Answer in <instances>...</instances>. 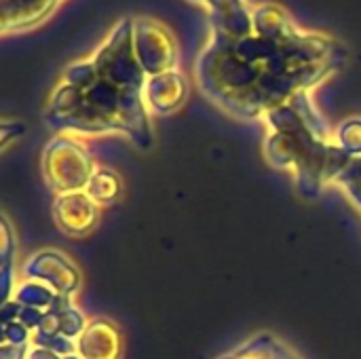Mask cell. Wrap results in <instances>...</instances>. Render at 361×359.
Here are the masks:
<instances>
[{
  "mask_svg": "<svg viewBox=\"0 0 361 359\" xmlns=\"http://www.w3.org/2000/svg\"><path fill=\"white\" fill-rule=\"evenodd\" d=\"M61 359H82L78 353H72V355H66V358H61Z\"/></svg>",
  "mask_w": 361,
  "mask_h": 359,
  "instance_id": "83f0119b",
  "label": "cell"
},
{
  "mask_svg": "<svg viewBox=\"0 0 361 359\" xmlns=\"http://www.w3.org/2000/svg\"><path fill=\"white\" fill-rule=\"evenodd\" d=\"M201 2H207L214 11V15L220 19L228 13H235V11H241V0H201Z\"/></svg>",
  "mask_w": 361,
  "mask_h": 359,
  "instance_id": "7402d4cb",
  "label": "cell"
},
{
  "mask_svg": "<svg viewBox=\"0 0 361 359\" xmlns=\"http://www.w3.org/2000/svg\"><path fill=\"white\" fill-rule=\"evenodd\" d=\"M23 273L27 279L49 286L59 296L72 298L80 288L78 267L66 254H61L57 250H42V252L34 254L25 262Z\"/></svg>",
  "mask_w": 361,
  "mask_h": 359,
  "instance_id": "8992f818",
  "label": "cell"
},
{
  "mask_svg": "<svg viewBox=\"0 0 361 359\" xmlns=\"http://www.w3.org/2000/svg\"><path fill=\"white\" fill-rule=\"evenodd\" d=\"M93 174L95 163L78 140L70 135H57L44 146L42 176L57 195L87 190Z\"/></svg>",
  "mask_w": 361,
  "mask_h": 359,
  "instance_id": "277c9868",
  "label": "cell"
},
{
  "mask_svg": "<svg viewBox=\"0 0 361 359\" xmlns=\"http://www.w3.org/2000/svg\"><path fill=\"white\" fill-rule=\"evenodd\" d=\"M19 313H21V305H19L17 300L6 303V305L0 309V324H2V326H8V324L17 322V320H19Z\"/></svg>",
  "mask_w": 361,
  "mask_h": 359,
  "instance_id": "cb8c5ba5",
  "label": "cell"
},
{
  "mask_svg": "<svg viewBox=\"0 0 361 359\" xmlns=\"http://www.w3.org/2000/svg\"><path fill=\"white\" fill-rule=\"evenodd\" d=\"M4 328H6V345H11V347H27L30 330L23 324L13 322V324H8Z\"/></svg>",
  "mask_w": 361,
  "mask_h": 359,
  "instance_id": "ffe728a7",
  "label": "cell"
},
{
  "mask_svg": "<svg viewBox=\"0 0 361 359\" xmlns=\"http://www.w3.org/2000/svg\"><path fill=\"white\" fill-rule=\"evenodd\" d=\"M133 42H135V53L146 76H157V74H165L173 70L176 44L161 23L150 21V19L133 21Z\"/></svg>",
  "mask_w": 361,
  "mask_h": 359,
  "instance_id": "5b68a950",
  "label": "cell"
},
{
  "mask_svg": "<svg viewBox=\"0 0 361 359\" xmlns=\"http://www.w3.org/2000/svg\"><path fill=\"white\" fill-rule=\"evenodd\" d=\"M76 353L82 359H121L123 339L110 320H91L76 339Z\"/></svg>",
  "mask_w": 361,
  "mask_h": 359,
  "instance_id": "ba28073f",
  "label": "cell"
},
{
  "mask_svg": "<svg viewBox=\"0 0 361 359\" xmlns=\"http://www.w3.org/2000/svg\"><path fill=\"white\" fill-rule=\"evenodd\" d=\"M25 133V125L19 121H0V150Z\"/></svg>",
  "mask_w": 361,
  "mask_h": 359,
  "instance_id": "d6986e66",
  "label": "cell"
},
{
  "mask_svg": "<svg viewBox=\"0 0 361 359\" xmlns=\"http://www.w3.org/2000/svg\"><path fill=\"white\" fill-rule=\"evenodd\" d=\"M59 317H61V336H66L70 341H76L89 324L87 317L74 305H68L66 309H61Z\"/></svg>",
  "mask_w": 361,
  "mask_h": 359,
  "instance_id": "2e32d148",
  "label": "cell"
},
{
  "mask_svg": "<svg viewBox=\"0 0 361 359\" xmlns=\"http://www.w3.org/2000/svg\"><path fill=\"white\" fill-rule=\"evenodd\" d=\"M61 0H0V34L44 21Z\"/></svg>",
  "mask_w": 361,
  "mask_h": 359,
  "instance_id": "9c48e42d",
  "label": "cell"
},
{
  "mask_svg": "<svg viewBox=\"0 0 361 359\" xmlns=\"http://www.w3.org/2000/svg\"><path fill=\"white\" fill-rule=\"evenodd\" d=\"M6 345V328L0 324V347H4Z\"/></svg>",
  "mask_w": 361,
  "mask_h": 359,
  "instance_id": "4316f807",
  "label": "cell"
},
{
  "mask_svg": "<svg viewBox=\"0 0 361 359\" xmlns=\"http://www.w3.org/2000/svg\"><path fill=\"white\" fill-rule=\"evenodd\" d=\"M0 359H27V347H0Z\"/></svg>",
  "mask_w": 361,
  "mask_h": 359,
  "instance_id": "d4e9b609",
  "label": "cell"
},
{
  "mask_svg": "<svg viewBox=\"0 0 361 359\" xmlns=\"http://www.w3.org/2000/svg\"><path fill=\"white\" fill-rule=\"evenodd\" d=\"M334 186H341L347 197L361 209V157H351L347 167L336 178Z\"/></svg>",
  "mask_w": 361,
  "mask_h": 359,
  "instance_id": "5bb4252c",
  "label": "cell"
},
{
  "mask_svg": "<svg viewBox=\"0 0 361 359\" xmlns=\"http://www.w3.org/2000/svg\"><path fill=\"white\" fill-rule=\"evenodd\" d=\"M27 359H61L57 353L49 351V349H42V347H34L30 353H27Z\"/></svg>",
  "mask_w": 361,
  "mask_h": 359,
  "instance_id": "484cf974",
  "label": "cell"
},
{
  "mask_svg": "<svg viewBox=\"0 0 361 359\" xmlns=\"http://www.w3.org/2000/svg\"><path fill=\"white\" fill-rule=\"evenodd\" d=\"M262 121L269 127L262 144L267 163L290 174L305 199H317L334 186L351 154L338 146L336 133L330 131L311 93L296 95Z\"/></svg>",
  "mask_w": 361,
  "mask_h": 359,
  "instance_id": "3957f363",
  "label": "cell"
},
{
  "mask_svg": "<svg viewBox=\"0 0 361 359\" xmlns=\"http://www.w3.org/2000/svg\"><path fill=\"white\" fill-rule=\"evenodd\" d=\"M42 309H34V307H21V313H19V324H23L30 332H34L42 320Z\"/></svg>",
  "mask_w": 361,
  "mask_h": 359,
  "instance_id": "603a6c76",
  "label": "cell"
},
{
  "mask_svg": "<svg viewBox=\"0 0 361 359\" xmlns=\"http://www.w3.org/2000/svg\"><path fill=\"white\" fill-rule=\"evenodd\" d=\"M59 334H61V317H59V311L47 309V311L42 313V320H40L38 328L34 330L32 343H36V341H47V339H53V336H59Z\"/></svg>",
  "mask_w": 361,
  "mask_h": 359,
  "instance_id": "ac0fdd59",
  "label": "cell"
},
{
  "mask_svg": "<svg viewBox=\"0 0 361 359\" xmlns=\"http://www.w3.org/2000/svg\"><path fill=\"white\" fill-rule=\"evenodd\" d=\"M186 91L188 89H186V80L182 78V74L171 70L165 74L150 76L146 80L144 97H146V104L157 114H169L184 104Z\"/></svg>",
  "mask_w": 361,
  "mask_h": 359,
  "instance_id": "30bf717a",
  "label": "cell"
},
{
  "mask_svg": "<svg viewBox=\"0 0 361 359\" xmlns=\"http://www.w3.org/2000/svg\"><path fill=\"white\" fill-rule=\"evenodd\" d=\"M15 262V233L6 216L0 212V267Z\"/></svg>",
  "mask_w": 361,
  "mask_h": 359,
  "instance_id": "e0dca14e",
  "label": "cell"
},
{
  "mask_svg": "<svg viewBox=\"0 0 361 359\" xmlns=\"http://www.w3.org/2000/svg\"><path fill=\"white\" fill-rule=\"evenodd\" d=\"M55 296L57 294L49 286L34 281V279L21 284L19 290L15 292V300L21 307H34V309H42V311H47L55 303Z\"/></svg>",
  "mask_w": 361,
  "mask_h": 359,
  "instance_id": "4fadbf2b",
  "label": "cell"
},
{
  "mask_svg": "<svg viewBox=\"0 0 361 359\" xmlns=\"http://www.w3.org/2000/svg\"><path fill=\"white\" fill-rule=\"evenodd\" d=\"M53 218L66 235L85 237L97 226L99 205L85 190L57 195L53 201Z\"/></svg>",
  "mask_w": 361,
  "mask_h": 359,
  "instance_id": "52a82bcc",
  "label": "cell"
},
{
  "mask_svg": "<svg viewBox=\"0 0 361 359\" xmlns=\"http://www.w3.org/2000/svg\"><path fill=\"white\" fill-rule=\"evenodd\" d=\"M218 359H302V355L296 353L294 347L288 345L283 339L262 332L247 339L245 343H241L239 347L231 349Z\"/></svg>",
  "mask_w": 361,
  "mask_h": 359,
  "instance_id": "8fae6325",
  "label": "cell"
},
{
  "mask_svg": "<svg viewBox=\"0 0 361 359\" xmlns=\"http://www.w3.org/2000/svg\"><path fill=\"white\" fill-rule=\"evenodd\" d=\"M343 47L326 36L294 30L288 36H216L201 55V91L226 114L264 118L300 93H311L343 63Z\"/></svg>",
  "mask_w": 361,
  "mask_h": 359,
  "instance_id": "6da1fadb",
  "label": "cell"
},
{
  "mask_svg": "<svg viewBox=\"0 0 361 359\" xmlns=\"http://www.w3.org/2000/svg\"><path fill=\"white\" fill-rule=\"evenodd\" d=\"M13 286H15V275H13V264L0 267V309L11 303V294H13Z\"/></svg>",
  "mask_w": 361,
  "mask_h": 359,
  "instance_id": "44dd1931",
  "label": "cell"
},
{
  "mask_svg": "<svg viewBox=\"0 0 361 359\" xmlns=\"http://www.w3.org/2000/svg\"><path fill=\"white\" fill-rule=\"evenodd\" d=\"M121 190H123V182H121L116 171H112V169H95V174L89 180L85 193L99 207H106V205L116 203V199L121 197Z\"/></svg>",
  "mask_w": 361,
  "mask_h": 359,
  "instance_id": "7c38bea8",
  "label": "cell"
},
{
  "mask_svg": "<svg viewBox=\"0 0 361 359\" xmlns=\"http://www.w3.org/2000/svg\"><path fill=\"white\" fill-rule=\"evenodd\" d=\"M336 142L347 154L361 157V118L345 121L336 131Z\"/></svg>",
  "mask_w": 361,
  "mask_h": 359,
  "instance_id": "9a60e30c",
  "label": "cell"
},
{
  "mask_svg": "<svg viewBox=\"0 0 361 359\" xmlns=\"http://www.w3.org/2000/svg\"><path fill=\"white\" fill-rule=\"evenodd\" d=\"M44 121L61 133H123L142 150L154 144L144 89L97 72L91 59L68 66L63 83L49 99Z\"/></svg>",
  "mask_w": 361,
  "mask_h": 359,
  "instance_id": "7a4b0ae2",
  "label": "cell"
}]
</instances>
